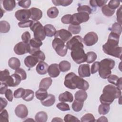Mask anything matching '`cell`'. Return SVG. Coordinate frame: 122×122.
Listing matches in <instances>:
<instances>
[{"mask_svg":"<svg viewBox=\"0 0 122 122\" xmlns=\"http://www.w3.org/2000/svg\"><path fill=\"white\" fill-rule=\"evenodd\" d=\"M66 45L71 51V55L75 62L80 64L86 61V55L83 49L81 37L79 35L73 36L66 42Z\"/></svg>","mask_w":122,"mask_h":122,"instance_id":"6da1fadb","label":"cell"},{"mask_svg":"<svg viewBox=\"0 0 122 122\" xmlns=\"http://www.w3.org/2000/svg\"><path fill=\"white\" fill-rule=\"evenodd\" d=\"M120 36L111 32L107 42L102 45V50L106 54L122 59V48L118 46Z\"/></svg>","mask_w":122,"mask_h":122,"instance_id":"7a4b0ae2","label":"cell"},{"mask_svg":"<svg viewBox=\"0 0 122 122\" xmlns=\"http://www.w3.org/2000/svg\"><path fill=\"white\" fill-rule=\"evenodd\" d=\"M64 84L67 88L74 90L76 88L86 91L89 87L88 81L81 77L76 75L74 72L68 73L65 77Z\"/></svg>","mask_w":122,"mask_h":122,"instance_id":"3957f363","label":"cell"},{"mask_svg":"<svg viewBox=\"0 0 122 122\" xmlns=\"http://www.w3.org/2000/svg\"><path fill=\"white\" fill-rule=\"evenodd\" d=\"M121 90L113 85H106L102 91V94L100 97V101L102 104L110 105L116 98L121 96Z\"/></svg>","mask_w":122,"mask_h":122,"instance_id":"277c9868","label":"cell"},{"mask_svg":"<svg viewBox=\"0 0 122 122\" xmlns=\"http://www.w3.org/2000/svg\"><path fill=\"white\" fill-rule=\"evenodd\" d=\"M99 63V74L102 78L106 79L111 74V70L115 66V61L111 59L107 58L102 60Z\"/></svg>","mask_w":122,"mask_h":122,"instance_id":"5b68a950","label":"cell"},{"mask_svg":"<svg viewBox=\"0 0 122 122\" xmlns=\"http://www.w3.org/2000/svg\"><path fill=\"white\" fill-rule=\"evenodd\" d=\"M30 29L33 32V35L35 38L42 41L46 37V34L44 27L40 21L33 22V23L30 27Z\"/></svg>","mask_w":122,"mask_h":122,"instance_id":"8992f818","label":"cell"},{"mask_svg":"<svg viewBox=\"0 0 122 122\" xmlns=\"http://www.w3.org/2000/svg\"><path fill=\"white\" fill-rule=\"evenodd\" d=\"M65 42L58 38H55L52 42V46L57 54L61 57L65 56L67 52V47Z\"/></svg>","mask_w":122,"mask_h":122,"instance_id":"52a82bcc","label":"cell"},{"mask_svg":"<svg viewBox=\"0 0 122 122\" xmlns=\"http://www.w3.org/2000/svg\"><path fill=\"white\" fill-rule=\"evenodd\" d=\"M89 15L84 12H78L71 15V23L72 25H79L83 22L87 21L89 20Z\"/></svg>","mask_w":122,"mask_h":122,"instance_id":"ba28073f","label":"cell"},{"mask_svg":"<svg viewBox=\"0 0 122 122\" xmlns=\"http://www.w3.org/2000/svg\"><path fill=\"white\" fill-rule=\"evenodd\" d=\"M98 41V37L97 34L93 31L87 33L83 39L84 44L87 46H91L95 44Z\"/></svg>","mask_w":122,"mask_h":122,"instance_id":"9c48e42d","label":"cell"},{"mask_svg":"<svg viewBox=\"0 0 122 122\" xmlns=\"http://www.w3.org/2000/svg\"><path fill=\"white\" fill-rule=\"evenodd\" d=\"M13 50L14 52L16 54L21 55L29 52L30 46L29 43L21 41L15 45Z\"/></svg>","mask_w":122,"mask_h":122,"instance_id":"30bf717a","label":"cell"},{"mask_svg":"<svg viewBox=\"0 0 122 122\" xmlns=\"http://www.w3.org/2000/svg\"><path fill=\"white\" fill-rule=\"evenodd\" d=\"M31 13L30 10L21 9L17 10L15 13V16L17 20L22 22L29 20L30 18Z\"/></svg>","mask_w":122,"mask_h":122,"instance_id":"8fae6325","label":"cell"},{"mask_svg":"<svg viewBox=\"0 0 122 122\" xmlns=\"http://www.w3.org/2000/svg\"><path fill=\"white\" fill-rule=\"evenodd\" d=\"M54 37L60 39L64 42H65L71 39L72 34L69 30L62 29L56 31Z\"/></svg>","mask_w":122,"mask_h":122,"instance_id":"7c38bea8","label":"cell"},{"mask_svg":"<svg viewBox=\"0 0 122 122\" xmlns=\"http://www.w3.org/2000/svg\"><path fill=\"white\" fill-rule=\"evenodd\" d=\"M29 44L30 46V51L29 53L30 55H32L34 52L40 50V48L42 46V42L41 41L34 38L30 39Z\"/></svg>","mask_w":122,"mask_h":122,"instance_id":"4fadbf2b","label":"cell"},{"mask_svg":"<svg viewBox=\"0 0 122 122\" xmlns=\"http://www.w3.org/2000/svg\"><path fill=\"white\" fill-rule=\"evenodd\" d=\"M14 112L16 115L21 119L25 118L28 114V110L27 107L22 104L17 105Z\"/></svg>","mask_w":122,"mask_h":122,"instance_id":"5bb4252c","label":"cell"},{"mask_svg":"<svg viewBox=\"0 0 122 122\" xmlns=\"http://www.w3.org/2000/svg\"><path fill=\"white\" fill-rule=\"evenodd\" d=\"M21 81V79L20 77L17 73H14L11 76H10L5 82L9 87H16L20 83Z\"/></svg>","mask_w":122,"mask_h":122,"instance_id":"9a60e30c","label":"cell"},{"mask_svg":"<svg viewBox=\"0 0 122 122\" xmlns=\"http://www.w3.org/2000/svg\"><path fill=\"white\" fill-rule=\"evenodd\" d=\"M78 74L81 78L90 77L91 75L90 65L88 64L80 65L78 68Z\"/></svg>","mask_w":122,"mask_h":122,"instance_id":"2e32d148","label":"cell"},{"mask_svg":"<svg viewBox=\"0 0 122 122\" xmlns=\"http://www.w3.org/2000/svg\"><path fill=\"white\" fill-rule=\"evenodd\" d=\"M48 73L51 77L55 78L58 77L60 73L59 64L56 63L51 64L48 68Z\"/></svg>","mask_w":122,"mask_h":122,"instance_id":"e0dca14e","label":"cell"},{"mask_svg":"<svg viewBox=\"0 0 122 122\" xmlns=\"http://www.w3.org/2000/svg\"><path fill=\"white\" fill-rule=\"evenodd\" d=\"M29 10L31 13L30 18L32 19V20L37 21L42 17V12L40 9L33 7Z\"/></svg>","mask_w":122,"mask_h":122,"instance_id":"ac0fdd59","label":"cell"},{"mask_svg":"<svg viewBox=\"0 0 122 122\" xmlns=\"http://www.w3.org/2000/svg\"><path fill=\"white\" fill-rule=\"evenodd\" d=\"M38 62L39 61L38 59L31 55L27 56L24 59V64L28 68L34 67Z\"/></svg>","mask_w":122,"mask_h":122,"instance_id":"d6986e66","label":"cell"},{"mask_svg":"<svg viewBox=\"0 0 122 122\" xmlns=\"http://www.w3.org/2000/svg\"><path fill=\"white\" fill-rule=\"evenodd\" d=\"M48 64L43 61H40L36 66V70L37 73L40 75H44L48 72Z\"/></svg>","mask_w":122,"mask_h":122,"instance_id":"ffe728a7","label":"cell"},{"mask_svg":"<svg viewBox=\"0 0 122 122\" xmlns=\"http://www.w3.org/2000/svg\"><path fill=\"white\" fill-rule=\"evenodd\" d=\"M58 99L59 101L61 102H71L73 100V97L71 92L66 91L60 94Z\"/></svg>","mask_w":122,"mask_h":122,"instance_id":"44dd1931","label":"cell"},{"mask_svg":"<svg viewBox=\"0 0 122 122\" xmlns=\"http://www.w3.org/2000/svg\"><path fill=\"white\" fill-rule=\"evenodd\" d=\"M55 102V96L52 94H49L48 96L43 100L41 101L42 105L46 107H50L54 104Z\"/></svg>","mask_w":122,"mask_h":122,"instance_id":"7402d4cb","label":"cell"},{"mask_svg":"<svg viewBox=\"0 0 122 122\" xmlns=\"http://www.w3.org/2000/svg\"><path fill=\"white\" fill-rule=\"evenodd\" d=\"M52 80L50 77H46L42 79L40 82L39 88L48 90L52 84Z\"/></svg>","mask_w":122,"mask_h":122,"instance_id":"603a6c76","label":"cell"},{"mask_svg":"<svg viewBox=\"0 0 122 122\" xmlns=\"http://www.w3.org/2000/svg\"><path fill=\"white\" fill-rule=\"evenodd\" d=\"M4 9L7 11H11L16 6V2L14 0H4L2 1Z\"/></svg>","mask_w":122,"mask_h":122,"instance_id":"cb8c5ba5","label":"cell"},{"mask_svg":"<svg viewBox=\"0 0 122 122\" xmlns=\"http://www.w3.org/2000/svg\"><path fill=\"white\" fill-rule=\"evenodd\" d=\"M8 65L10 68L16 70L20 68V62L19 59L18 58L15 57H11L9 60Z\"/></svg>","mask_w":122,"mask_h":122,"instance_id":"d4e9b609","label":"cell"},{"mask_svg":"<svg viewBox=\"0 0 122 122\" xmlns=\"http://www.w3.org/2000/svg\"><path fill=\"white\" fill-rule=\"evenodd\" d=\"M46 36L48 37H52L55 35L56 32V30L51 24H46L44 26Z\"/></svg>","mask_w":122,"mask_h":122,"instance_id":"484cf974","label":"cell"},{"mask_svg":"<svg viewBox=\"0 0 122 122\" xmlns=\"http://www.w3.org/2000/svg\"><path fill=\"white\" fill-rule=\"evenodd\" d=\"M76 100L81 102H84L87 98V93L84 90H79L76 92L74 95Z\"/></svg>","mask_w":122,"mask_h":122,"instance_id":"4316f807","label":"cell"},{"mask_svg":"<svg viewBox=\"0 0 122 122\" xmlns=\"http://www.w3.org/2000/svg\"><path fill=\"white\" fill-rule=\"evenodd\" d=\"M35 119L37 122H46L48 119V115L44 112H39L36 113Z\"/></svg>","mask_w":122,"mask_h":122,"instance_id":"83f0119b","label":"cell"},{"mask_svg":"<svg viewBox=\"0 0 122 122\" xmlns=\"http://www.w3.org/2000/svg\"><path fill=\"white\" fill-rule=\"evenodd\" d=\"M48 94L47 90L39 88V89L35 92V96L36 98L41 101L44 100L48 96Z\"/></svg>","mask_w":122,"mask_h":122,"instance_id":"f1b7e54d","label":"cell"},{"mask_svg":"<svg viewBox=\"0 0 122 122\" xmlns=\"http://www.w3.org/2000/svg\"><path fill=\"white\" fill-rule=\"evenodd\" d=\"M34 97V92L30 89H25V92L24 95L22 97V99L26 102L32 101Z\"/></svg>","mask_w":122,"mask_h":122,"instance_id":"f546056e","label":"cell"},{"mask_svg":"<svg viewBox=\"0 0 122 122\" xmlns=\"http://www.w3.org/2000/svg\"><path fill=\"white\" fill-rule=\"evenodd\" d=\"M59 67L60 71L61 72H66L70 70L71 64L70 62L67 61H62L59 64Z\"/></svg>","mask_w":122,"mask_h":122,"instance_id":"4dcf8cb0","label":"cell"},{"mask_svg":"<svg viewBox=\"0 0 122 122\" xmlns=\"http://www.w3.org/2000/svg\"><path fill=\"white\" fill-rule=\"evenodd\" d=\"M59 14V10L56 7H52L49 8L47 11V15L50 18H56Z\"/></svg>","mask_w":122,"mask_h":122,"instance_id":"1f68e13d","label":"cell"},{"mask_svg":"<svg viewBox=\"0 0 122 122\" xmlns=\"http://www.w3.org/2000/svg\"><path fill=\"white\" fill-rule=\"evenodd\" d=\"M10 30V25L9 23L6 20H1L0 21V32L1 33H7Z\"/></svg>","mask_w":122,"mask_h":122,"instance_id":"d6a6232c","label":"cell"},{"mask_svg":"<svg viewBox=\"0 0 122 122\" xmlns=\"http://www.w3.org/2000/svg\"><path fill=\"white\" fill-rule=\"evenodd\" d=\"M72 108L73 110L75 112H79L81 110L83 106V102L79 101L77 100H75L72 103Z\"/></svg>","mask_w":122,"mask_h":122,"instance_id":"836d02e7","label":"cell"},{"mask_svg":"<svg viewBox=\"0 0 122 122\" xmlns=\"http://www.w3.org/2000/svg\"><path fill=\"white\" fill-rule=\"evenodd\" d=\"M111 32L120 36L122 33V24L118 22L113 23L111 28Z\"/></svg>","mask_w":122,"mask_h":122,"instance_id":"e575fe53","label":"cell"},{"mask_svg":"<svg viewBox=\"0 0 122 122\" xmlns=\"http://www.w3.org/2000/svg\"><path fill=\"white\" fill-rule=\"evenodd\" d=\"M102 13L107 17L112 16L115 12V10L110 9L108 5H105L102 8Z\"/></svg>","mask_w":122,"mask_h":122,"instance_id":"d590c367","label":"cell"},{"mask_svg":"<svg viewBox=\"0 0 122 122\" xmlns=\"http://www.w3.org/2000/svg\"><path fill=\"white\" fill-rule=\"evenodd\" d=\"M110 109L109 105L101 104L98 107V112L101 115H105L107 114Z\"/></svg>","mask_w":122,"mask_h":122,"instance_id":"8d00e7d4","label":"cell"},{"mask_svg":"<svg viewBox=\"0 0 122 122\" xmlns=\"http://www.w3.org/2000/svg\"><path fill=\"white\" fill-rule=\"evenodd\" d=\"M73 0H52V2L55 6H67L70 5Z\"/></svg>","mask_w":122,"mask_h":122,"instance_id":"74e56055","label":"cell"},{"mask_svg":"<svg viewBox=\"0 0 122 122\" xmlns=\"http://www.w3.org/2000/svg\"><path fill=\"white\" fill-rule=\"evenodd\" d=\"M86 61L88 63H91L97 59V54L93 51H89L86 54Z\"/></svg>","mask_w":122,"mask_h":122,"instance_id":"f35d334b","label":"cell"},{"mask_svg":"<svg viewBox=\"0 0 122 122\" xmlns=\"http://www.w3.org/2000/svg\"><path fill=\"white\" fill-rule=\"evenodd\" d=\"M107 0H91L90 1V5L93 7H102L105 5V3L107 2Z\"/></svg>","mask_w":122,"mask_h":122,"instance_id":"ab89813d","label":"cell"},{"mask_svg":"<svg viewBox=\"0 0 122 122\" xmlns=\"http://www.w3.org/2000/svg\"><path fill=\"white\" fill-rule=\"evenodd\" d=\"M81 30V27L80 25H74L71 24L68 27V30L73 34H79Z\"/></svg>","mask_w":122,"mask_h":122,"instance_id":"60d3db41","label":"cell"},{"mask_svg":"<svg viewBox=\"0 0 122 122\" xmlns=\"http://www.w3.org/2000/svg\"><path fill=\"white\" fill-rule=\"evenodd\" d=\"M0 82H6L9 78L10 75V72L8 70L5 69L3 71H0Z\"/></svg>","mask_w":122,"mask_h":122,"instance_id":"b9f144b4","label":"cell"},{"mask_svg":"<svg viewBox=\"0 0 122 122\" xmlns=\"http://www.w3.org/2000/svg\"><path fill=\"white\" fill-rule=\"evenodd\" d=\"M81 121L82 122H95V119L94 116L90 113H88L83 115L81 119Z\"/></svg>","mask_w":122,"mask_h":122,"instance_id":"7bdbcfd3","label":"cell"},{"mask_svg":"<svg viewBox=\"0 0 122 122\" xmlns=\"http://www.w3.org/2000/svg\"><path fill=\"white\" fill-rule=\"evenodd\" d=\"M78 12H84L88 14L89 15L92 13L91 8L88 5H81L77 8Z\"/></svg>","mask_w":122,"mask_h":122,"instance_id":"ee69618b","label":"cell"},{"mask_svg":"<svg viewBox=\"0 0 122 122\" xmlns=\"http://www.w3.org/2000/svg\"><path fill=\"white\" fill-rule=\"evenodd\" d=\"M31 55L34 56L38 59L39 62L41 61H44L45 59V55L44 53L41 50H38L34 52Z\"/></svg>","mask_w":122,"mask_h":122,"instance_id":"f6af8a7d","label":"cell"},{"mask_svg":"<svg viewBox=\"0 0 122 122\" xmlns=\"http://www.w3.org/2000/svg\"><path fill=\"white\" fill-rule=\"evenodd\" d=\"M119 78H119L117 75L114 74H110L107 77L108 82L115 86L117 85L119 81Z\"/></svg>","mask_w":122,"mask_h":122,"instance_id":"bcb514c9","label":"cell"},{"mask_svg":"<svg viewBox=\"0 0 122 122\" xmlns=\"http://www.w3.org/2000/svg\"><path fill=\"white\" fill-rule=\"evenodd\" d=\"M9 114L6 109H3L0 113V122H8Z\"/></svg>","mask_w":122,"mask_h":122,"instance_id":"7dc6e473","label":"cell"},{"mask_svg":"<svg viewBox=\"0 0 122 122\" xmlns=\"http://www.w3.org/2000/svg\"><path fill=\"white\" fill-rule=\"evenodd\" d=\"M25 89L22 88H20L16 90L14 92V97L15 98H20L23 97L25 93Z\"/></svg>","mask_w":122,"mask_h":122,"instance_id":"c3c4849f","label":"cell"},{"mask_svg":"<svg viewBox=\"0 0 122 122\" xmlns=\"http://www.w3.org/2000/svg\"><path fill=\"white\" fill-rule=\"evenodd\" d=\"M56 107L61 111H67L70 110L69 105L67 103H65V102H61L58 103L57 104Z\"/></svg>","mask_w":122,"mask_h":122,"instance_id":"681fc988","label":"cell"},{"mask_svg":"<svg viewBox=\"0 0 122 122\" xmlns=\"http://www.w3.org/2000/svg\"><path fill=\"white\" fill-rule=\"evenodd\" d=\"M120 4V1L117 0H112L109 2L108 4V7L112 10H115L119 7Z\"/></svg>","mask_w":122,"mask_h":122,"instance_id":"f907efd6","label":"cell"},{"mask_svg":"<svg viewBox=\"0 0 122 122\" xmlns=\"http://www.w3.org/2000/svg\"><path fill=\"white\" fill-rule=\"evenodd\" d=\"M64 121L66 122H75L80 121L76 117L70 114H66L64 116Z\"/></svg>","mask_w":122,"mask_h":122,"instance_id":"816d5d0a","label":"cell"},{"mask_svg":"<svg viewBox=\"0 0 122 122\" xmlns=\"http://www.w3.org/2000/svg\"><path fill=\"white\" fill-rule=\"evenodd\" d=\"M33 22L34 21L31 20H28L22 22H19L18 25L20 28H30L33 23Z\"/></svg>","mask_w":122,"mask_h":122,"instance_id":"f5cc1de1","label":"cell"},{"mask_svg":"<svg viewBox=\"0 0 122 122\" xmlns=\"http://www.w3.org/2000/svg\"><path fill=\"white\" fill-rule=\"evenodd\" d=\"M14 73L18 74L21 78V80H24L27 78V74L24 70L22 68H19L15 70Z\"/></svg>","mask_w":122,"mask_h":122,"instance_id":"db71d44e","label":"cell"},{"mask_svg":"<svg viewBox=\"0 0 122 122\" xmlns=\"http://www.w3.org/2000/svg\"><path fill=\"white\" fill-rule=\"evenodd\" d=\"M31 1L30 0H20L18 1V5L21 7L25 9H28L30 6Z\"/></svg>","mask_w":122,"mask_h":122,"instance_id":"11a10c76","label":"cell"},{"mask_svg":"<svg viewBox=\"0 0 122 122\" xmlns=\"http://www.w3.org/2000/svg\"><path fill=\"white\" fill-rule=\"evenodd\" d=\"M21 38L23 42L29 43L30 40V34L29 31H25L22 33Z\"/></svg>","mask_w":122,"mask_h":122,"instance_id":"9f6ffc18","label":"cell"},{"mask_svg":"<svg viewBox=\"0 0 122 122\" xmlns=\"http://www.w3.org/2000/svg\"><path fill=\"white\" fill-rule=\"evenodd\" d=\"M100 66V63L98 61H96L94 62L92 65L91 69V73L94 74L99 70Z\"/></svg>","mask_w":122,"mask_h":122,"instance_id":"6f0895ef","label":"cell"},{"mask_svg":"<svg viewBox=\"0 0 122 122\" xmlns=\"http://www.w3.org/2000/svg\"><path fill=\"white\" fill-rule=\"evenodd\" d=\"M71 14H66L64 15L61 19V22L66 24H68L71 23Z\"/></svg>","mask_w":122,"mask_h":122,"instance_id":"680465c9","label":"cell"},{"mask_svg":"<svg viewBox=\"0 0 122 122\" xmlns=\"http://www.w3.org/2000/svg\"><path fill=\"white\" fill-rule=\"evenodd\" d=\"M5 96L7 99L10 102H12L13 100V93L12 91L10 89H8L5 92Z\"/></svg>","mask_w":122,"mask_h":122,"instance_id":"91938a15","label":"cell"},{"mask_svg":"<svg viewBox=\"0 0 122 122\" xmlns=\"http://www.w3.org/2000/svg\"><path fill=\"white\" fill-rule=\"evenodd\" d=\"M122 6L121 5L120 8L117 10L116 12V16H117V21L118 23L122 24Z\"/></svg>","mask_w":122,"mask_h":122,"instance_id":"94428289","label":"cell"},{"mask_svg":"<svg viewBox=\"0 0 122 122\" xmlns=\"http://www.w3.org/2000/svg\"><path fill=\"white\" fill-rule=\"evenodd\" d=\"M0 112H1L7 106L8 104L7 101L4 98L0 97Z\"/></svg>","mask_w":122,"mask_h":122,"instance_id":"6125c7cd","label":"cell"},{"mask_svg":"<svg viewBox=\"0 0 122 122\" xmlns=\"http://www.w3.org/2000/svg\"><path fill=\"white\" fill-rule=\"evenodd\" d=\"M8 86L5 82H1L0 88V93L1 94H5V92L8 89Z\"/></svg>","mask_w":122,"mask_h":122,"instance_id":"be15d7a7","label":"cell"},{"mask_svg":"<svg viewBox=\"0 0 122 122\" xmlns=\"http://www.w3.org/2000/svg\"><path fill=\"white\" fill-rule=\"evenodd\" d=\"M97 122H108V120H107V119L106 118V117L105 116H101V117H100L98 119H97L96 120Z\"/></svg>","mask_w":122,"mask_h":122,"instance_id":"e7e4bbea","label":"cell"},{"mask_svg":"<svg viewBox=\"0 0 122 122\" xmlns=\"http://www.w3.org/2000/svg\"><path fill=\"white\" fill-rule=\"evenodd\" d=\"M118 89H119L120 90H122V78L120 77L119 78V81L117 84V85L116 86Z\"/></svg>","mask_w":122,"mask_h":122,"instance_id":"03108f58","label":"cell"},{"mask_svg":"<svg viewBox=\"0 0 122 122\" xmlns=\"http://www.w3.org/2000/svg\"><path fill=\"white\" fill-rule=\"evenodd\" d=\"M51 122H63V120L59 117H55L52 120Z\"/></svg>","mask_w":122,"mask_h":122,"instance_id":"003e7915","label":"cell"}]
</instances>
